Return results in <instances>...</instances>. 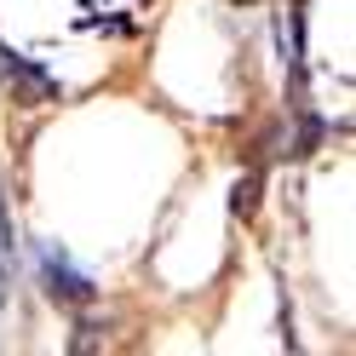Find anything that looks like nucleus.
<instances>
[{"label":"nucleus","mask_w":356,"mask_h":356,"mask_svg":"<svg viewBox=\"0 0 356 356\" xmlns=\"http://www.w3.org/2000/svg\"><path fill=\"white\" fill-rule=\"evenodd\" d=\"M40 282H47V293L63 299V305H86V299H92V282L63 259L58 241H40Z\"/></svg>","instance_id":"1"},{"label":"nucleus","mask_w":356,"mask_h":356,"mask_svg":"<svg viewBox=\"0 0 356 356\" xmlns=\"http://www.w3.org/2000/svg\"><path fill=\"white\" fill-rule=\"evenodd\" d=\"M0 81H6V86H24L29 98H52V92H58V81H47L40 70H29V63L17 58V52H6V47H0Z\"/></svg>","instance_id":"2"},{"label":"nucleus","mask_w":356,"mask_h":356,"mask_svg":"<svg viewBox=\"0 0 356 356\" xmlns=\"http://www.w3.org/2000/svg\"><path fill=\"white\" fill-rule=\"evenodd\" d=\"M12 253H17V241H12V218H6V207H0V299L12 293Z\"/></svg>","instance_id":"3"}]
</instances>
